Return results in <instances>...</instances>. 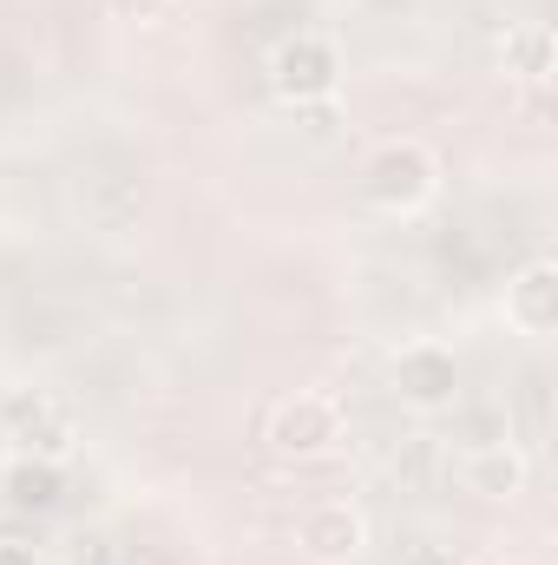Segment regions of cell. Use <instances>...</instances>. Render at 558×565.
<instances>
[{
  "label": "cell",
  "mask_w": 558,
  "mask_h": 565,
  "mask_svg": "<svg viewBox=\"0 0 558 565\" xmlns=\"http://www.w3.org/2000/svg\"><path fill=\"white\" fill-rule=\"evenodd\" d=\"M362 204L382 211V217H415L440 198V158L420 139H382L362 158V178H355Z\"/></svg>",
  "instance_id": "1"
},
{
  "label": "cell",
  "mask_w": 558,
  "mask_h": 565,
  "mask_svg": "<svg viewBox=\"0 0 558 565\" xmlns=\"http://www.w3.org/2000/svg\"><path fill=\"white\" fill-rule=\"evenodd\" d=\"M270 93H277L289 113H302V106H335L342 99V73H348V60H342V46L329 40V33H289L270 46Z\"/></svg>",
  "instance_id": "2"
},
{
  "label": "cell",
  "mask_w": 558,
  "mask_h": 565,
  "mask_svg": "<svg viewBox=\"0 0 558 565\" xmlns=\"http://www.w3.org/2000/svg\"><path fill=\"white\" fill-rule=\"evenodd\" d=\"M342 434H348V415H342V402L322 395V388H296V395H282L277 408L264 415V447H270L277 460H289V467L329 460V454L342 447Z\"/></svg>",
  "instance_id": "3"
},
{
  "label": "cell",
  "mask_w": 558,
  "mask_h": 565,
  "mask_svg": "<svg viewBox=\"0 0 558 565\" xmlns=\"http://www.w3.org/2000/svg\"><path fill=\"white\" fill-rule=\"evenodd\" d=\"M388 388H395V402L415 408V415H447V408L460 402V355H453L447 342H433V335L401 342V349L388 355Z\"/></svg>",
  "instance_id": "4"
},
{
  "label": "cell",
  "mask_w": 558,
  "mask_h": 565,
  "mask_svg": "<svg viewBox=\"0 0 558 565\" xmlns=\"http://www.w3.org/2000/svg\"><path fill=\"white\" fill-rule=\"evenodd\" d=\"M0 434L13 440V454H40V460H73L79 422L46 395V388H0Z\"/></svg>",
  "instance_id": "5"
},
{
  "label": "cell",
  "mask_w": 558,
  "mask_h": 565,
  "mask_svg": "<svg viewBox=\"0 0 558 565\" xmlns=\"http://www.w3.org/2000/svg\"><path fill=\"white\" fill-rule=\"evenodd\" d=\"M296 553L309 565H355L368 553V520L348 500H315L296 520Z\"/></svg>",
  "instance_id": "6"
},
{
  "label": "cell",
  "mask_w": 558,
  "mask_h": 565,
  "mask_svg": "<svg viewBox=\"0 0 558 565\" xmlns=\"http://www.w3.org/2000/svg\"><path fill=\"white\" fill-rule=\"evenodd\" d=\"M506 322L526 335V342H546L558 329V264L552 257H533V264H519L513 277H506Z\"/></svg>",
  "instance_id": "7"
},
{
  "label": "cell",
  "mask_w": 558,
  "mask_h": 565,
  "mask_svg": "<svg viewBox=\"0 0 558 565\" xmlns=\"http://www.w3.org/2000/svg\"><path fill=\"white\" fill-rule=\"evenodd\" d=\"M453 473H460V493H473V500H519L526 480H533V460L513 440H480V447L460 454Z\"/></svg>",
  "instance_id": "8"
},
{
  "label": "cell",
  "mask_w": 558,
  "mask_h": 565,
  "mask_svg": "<svg viewBox=\"0 0 558 565\" xmlns=\"http://www.w3.org/2000/svg\"><path fill=\"white\" fill-rule=\"evenodd\" d=\"M0 493H7L13 513H53L60 493H66V467L60 460H40V454H7Z\"/></svg>",
  "instance_id": "9"
},
{
  "label": "cell",
  "mask_w": 558,
  "mask_h": 565,
  "mask_svg": "<svg viewBox=\"0 0 558 565\" xmlns=\"http://www.w3.org/2000/svg\"><path fill=\"white\" fill-rule=\"evenodd\" d=\"M500 73L519 79V86H546L558 73V33L546 20H519L500 33Z\"/></svg>",
  "instance_id": "10"
},
{
  "label": "cell",
  "mask_w": 558,
  "mask_h": 565,
  "mask_svg": "<svg viewBox=\"0 0 558 565\" xmlns=\"http://www.w3.org/2000/svg\"><path fill=\"white\" fill-rule=\"evenodd\" d=\"M0 565H46V553H40L33 540H13V533H7V540H0Z\"/></svg>",
  "instance_id": "11"
},
{
  "label": "cell",
  "mask_w": 558,
  "mask_h": 565,
  "mask_svg": "<svg viewBox=\"0 0 558 565\" xmlns=\"http://www.w3.org/2000/svg\"><path fill=\"white\" fill-rule=\"evenodd\" d=\"M415 565H453V559H440V553H420V559Z\"/></svg>",
  "instance_id": "12"
}]
</instances>
